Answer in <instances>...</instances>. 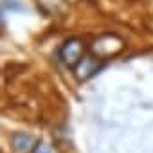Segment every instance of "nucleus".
<instances>
[{
	"mask_svg": "<svg viewBox=\"0 0 153 153\" xmlns=\"http://www.w3.org/2000/svg\"><path fill=\"white\" fill-rule=\"evenodd\" d=\"M36 153H51V151H49L45 146H38V148H36Z\"/></svg>",
	"mask_w": 153,
	"mask_h": 153,
	"instance_id": "1",
	"label": "nucleus"
}]
</instances>
